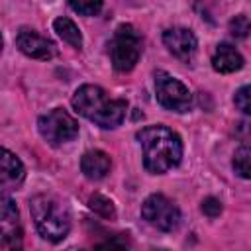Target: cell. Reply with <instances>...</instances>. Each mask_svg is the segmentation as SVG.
I'll list each match as a JSON object with an SVG mask.
<instances>
[{
	"mask_svg": "<svg viewBox=\"0 0 251 251\" xmlns=\"http://www.w3.org/2000/svg\"><path fill=\"white\" fill-rule=\"evenodd\" d=\"M143 149V167L151 175H163L175 169L182 159V141L167 126H147L137 131Z\"/></svg>",
	"mask_w": 251,
	"mask_h": 251,
	"instance_id": "6da1fadb",
	"label": "cell"
},
{
	"mask_svg": "<svg viewBox=\"0 0 251 251\" xmlns=\"http://www.w3.org/2000/svg\"><path fill=\"white\" fill-rule=\"evenodd\" d=\"M71 104L80 116H84L86 120L94 122L98 127L104 129L118 127L127 112L126 100L110 98L108 92L96 84H82L80 88H76Z\"/></svg>",
	"mask_w": 251,
	"mask_h": 251,
	"instance_id": "7a4b0ae2",
	"label": "cell"
},
{
	"mask_svg": "<svg viewBox=\"0 0 251 251\" xmlns=\"http://www.w3.org/2000/svg\"><path fill=\"white\" fill-rule=\"evenodd\" d=\"M29 212L39 235L51 243L67 237L71 229V214L51 194H37L29 200Z\"/></svg>",
	"mask_w": 251,
	"mask_h": 251,
	"instance_id": "3957f363",
	"label": "cell"
},
{
	"mask_svg": "<svg viewBox=\"0 0 251 251\" xmlns=\"http://www.w3.org/2000/svg\"><path fill=\"white\" fill-rule=\"evenodd\" d=\"M108 47H110L108 51H110V61L114 69L120 73H127L139 61L143 39H141V33L131 24H122L114 31Z\"/></svg>",
	"mask_w": 251,
	"mask_h": 251,
	"instance_id": "277c9868",
	"label": "cell"
},
{
	"mask_svg": "<svg viewBox=\"0 0 251 251\" xmlns=\"http://www.w3.org/2000/svg\"><path fill=\"white\" fill-rule=\"evenodd\" d=\"M155 92L159 104L169 112H188L192 106V94L188 88L165 71L155 73Z\"/></svg>",
	"mask_w": 251,
	"mask_h": 251,
	"instance_id": "5b68a950",
	"label": "cell"
},
{
	"mask_svg": "<svg viewBox=\"0 0 251 251\" xmlns=\"http://www.w3.org/2000/svg\"><path fill=\"white\" fill-rule=\"evenodd\" d=\"M37 129H39L41 137L51 145L67 143L78 135L76 120L63 108H55V110L47 112L45 116H41L37 122Z\"/></svg>",
	"mask_w": 251,
	"mask_h": 251,
	"instance_id": "8992f818",
	"label": "cell"
},
{
	"mask_svg": "<svg viewBox=\"0 0 251 251\" xmlns=\"http://www.w3.org/2000/svg\"><path fill=\"white\" fill-rule=\"evenodd\" d=\"M143 220L161 229V231H175L180 224V210L163 194H151L141 204Z\"/></svg>",
	"mask_w": 251,
	"mask_h": 251,
	"instance_id": "52a82bcc",
	"label": "cell"
},
{
	"mask_svg": "<svg viewBox=\"0 0 251 251\" xmlns=\"http://www.w3.org/2000/svg\"><path fill=\"white\" fill-rule=\"evenodd\" d=\"M0 247L2 249H22V226L16 204L4 194L0 212Z\"/></svg>",
	"mask_w": 251,
	"mask_h": 251,
	"instance_id": "ba28073f",
	"label": "cell"
},
{
	"mask_svg": "<svg viewBox=\"0 0 251 251\" xmlns=\"http://www.w3.org/2000/svg\"><path fill=\"white\" fill-rule=\"evenodd\" d=\"M16 45H18V49H20L24 55H27V57H31V59L47 61V59H53V57L57 55L55 45H53L47 37L39 35V33L33 31V29H27V27H24V29L18 31V35H16Z\"/></svg>",
	"mask_w": 251,
	"mask_h": 251,
	"instance_id": "9c48e42d",
	"label": "cell"
},
{
	"mask_svg": "<svg viewBox=\"0 0 251 251\" xmlns=\"http://www.w3.org/2000/svg\"><path fill=\"white\" fill-rule=\"evenodd\" d=\"M165 47L180 61H190L196 53V35L186 27H169L163 33Z\"/></svg>",
	"mask_w": 251,
	"mask_h": 251,
	"instance_id": "30bf717a",
	"label": "cell"
},
{
	"mask_svg": "<svg viewBox=\"0 0 251 251\" xmlns=\"http://www.w3.org/2000/svg\"><path fill=\"white\" fill-rule=\"evenodd\" d=\"M25 178V169L22 165V161L8 149H2V173H0V180H2V188L4 190H16Z\"/></svg>",
	"mask_w": 251,
	"mask_h": 251,
	"instance_id": "8fae6325",
	"label": "cell"
},
{
	"mask_svg": "<svg viewBox=\"0 0 251 251\" xmlns=\"http://www.w3.org/2000/svg\"><path fill=\"white\" fill-rule=\"evenodd\" d=\"M110 167H112V161L110 157L100 151V149H94V151H88L82 155L80 159V171L86 178L90 180H100L104 178L108 173H110Z\"/></svg>",
	"mask_w": 251,
	"mask_h": 251,
	"instance_id": "7c38bea8",
	"label": "cell"
},
{
	"mask_svg": "<svg viewBox=\"0 0 251 251\" xmlns=\"http://www.w3.org/2000/svg\"><path fill=\"white\" fill-rule=\"evenodd\" d=\"M212 67H214V71L224 73V75L235 73L243 67V57L229 43H220L212 55Z\"/></svg>",
	"mask_w": 251,
	"mask_h": 251,
	"instance_id": "4fadbf2b",
	"label": "cell"
},
{
	"mask_svg": "<svg viewBox=\"0 0 251 251\" xmlns=\"http://www.w3.org/2000/svg\"><path fill=\"white\" fill-rule=\"evenodd\" d=\"M53 27H55V31L59 33V37L63 39V41H67L69 45H73V47H76V49H80L82 47V35H80V31H78V27L75 25V22L73 20H69V18H57L55 22H53Z\"/></svg>",
	"mask_w": 251,
	"mask_h": 251,
	"instance_id": "5bb4252c",
	"label": "cell"
},
{
	"mask_svg": "<svg viewBox=\"0 0 251 251\" xmlns=\"http://www.w3.org/2000/svg\"><path fill=\"white\" fill-rule=\"evenodd\" d=\"M231 167H233L237 176L251 180V147H239L233 153Z\"/></svg>",
	"mask_w": 251,
	"mask_h": 251,
	"instance_id": "9a60e30c",
	"label": "cell"
},
{
	"mask_svg": "<svg viewBox=\"0 0 251 251\" xmlns=\"http://www.w3.org/2000/svg\"><path fill=\"white\" fill-rule=\"evenodd\" d=\"M88 206H90V210H94L98 216H102L106 220H114L116 218V208H114L112 200L102 196V194H92L90 200H88Z\"/></svg>",
	"mask_w": 251,
	"mask_h": 251,
	"instance_id": "2e32d148",
	"label": "cell"
},
{
	"mask_svg": "<svg viewBox=\"0 0 251 251\" xmlns=\"http://www.w3.org/2000/svg\"><path fill=\"white\" fill-rule=\"evenodd\" d=\"M229 33L235 39H245L251 33V20L247 16H243V14L231 18L229 20Z\"/></svg>",
	"mask_w": 251,
	"mask_h": 251,
	"instance_id": "e0dca14e",
	"label": "cell"
},
{
	"mask_svg": "<svg viewBox=\"0 0 251 251\" xmlns=\"http://www.w3.org/2000/svg\"><path fill=\"white\" fill-rule=\"evenodd\" d=\"M67 2L80 16H96L102 10V0H67Z\"/></svg>",
	"mask_w": 251,
	"mask_h": 251,
	"instance_id": "ac0fdd59",
	"label": "cell"
},
{
	"mask_svg": "<svg viewBox=\"0 0 251 251\" xmlns=\"http://www.w3.org/2000/svg\"><path fill=\"white\" fill-rule=\"evenodd\" d=\"M233 104H235V108H237L239 112L251 116V84H245V86H241V88L235 92Z\"/></svg>",
	"mask_w": 251,
	"mask_h": 251,
	"instance_id": "d6986e66",
	"label": "cell"
},
{
	"mask_svg": "<svg viewBox=\"0 0 251 251\" xmlns=\"http://www.w3.org/2000/svg\"><path fill=\"white\" fill-rule=\"evenodd\" d=\"M202 212H204L208 218H218V216L222 214V202H220L218 198H214V196H208V198H204V202H202Z\"/></svg>",
	"mask_w": 251,
	"mask_h": 251,
	"instance_id": "ffe728a7",
	"label": "cell"
}]
</instances>
